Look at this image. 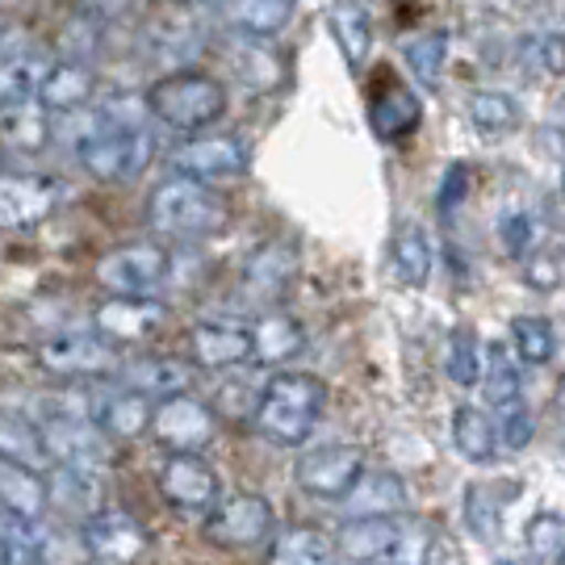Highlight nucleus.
Returning <instances> with one entry per match:
<instances>
[{"label":"nucleus","mask_w":565,"mask_h":565,"mask_svg":"<svg viewBox=\"0 0 565 565\" xmlns=\"http://www.w3.org/2000/svg\"><path fill=\"white\" fill-rule=\"evenodd\" d=\"M327 406V385L310 373H277L260 390V403L252 424L268 445L298 448L310 440V431L319 424Z\"/></svg>","instance_id":"1"},{"label":"nucleus","mask_w":565,"mask_h":565,"mask_svg":"<svg viewBox=\"0 0 565 565\" xmlns=\"http://www.w3.org/2000/svg\"><path fill=\"white\" fill-rule=\"evenodd\" d=\"M226 202L205 181L172 177L151 189L147 198V223L172 239H205L226 226Z\"/></svg>","instance_id":"2"},{"label":"nucleus","mask_w":565,"mask_h":565,"mask_svg":"<svg viewBox=\"0 0 565 565\" xmlns=\"http://www.w3.org/2000/svg\"><path fill=\"white\" fill-rule=\"evenodd\" d=\"M427 545H431V536L424 527L403 524L398 515H356L335 532V548H340L343 562L352 565H424Z\"/></svg>","instance_id":"3"},{"label":"nucleus","mask_w":565,"mask_h":565,"mask_svg":"<svg viewBox=\"0 0 565 565\" xmlns=\"http://www.w3.org/2000/svg\"><path fill=\"white\" fill-rule=\"evenodd\" d=\"M142 97H147L151 118H160L172 130H202L223 118L226 109L223 81H214L205 72H168Z\"/></svg>","instance_id":"4"},{"label":"nucleus","mask_w":565,"mask_h":565,"mask_svg":"<svg viewBox=\"0 0 565 565\" xmlns=\"http://www.w3.org/2000/svg\"><path fill=\"white\" fill-rule=\"evenodd\" d=\"M93 277L114 298H147L168 281V252L160 243H121L97 260Z\"/></svg>","instance_id":"5"},{"label":"nucleus","mask_w":565,"mask_h":565,"mask_svg":"<svg viewBox=\"0 0 565 565\" xmlns=\"http://www.w3.org/2000/svg\"><path fill=\"white\" fill-rule=\"evenodd\" d=\"M34 364L46 377H105L118 364V343H109L105 335H88V331H60L46 335L34 348Z\"/></svg>","instance_id":"6"},{"label":"nucleus","mask_w":565,"mask_h":565,"mask_svg":"<svg viewBox=\"0 0 565 565\" xmlns=\"http://www.w3.org/2000/svg\"><path fill=\"white\" fill-rule=\"evenodd\" d=\"M76 160L97 181L130 184L151 160V139L142 130H93L76 147Z\"/></svg>","instance_id":"7"},{"label":"nucleus","mask_w":565,"mask_h":565,"mask_svg":"<svg viewBox=\"0 0 565 565\" xmlns=\"http://www.w3.org/2000/svg\"><path fill=\"white\" fill-rule=\"evenodd\" d=\"M273 503L264 494H231L205 515V541L218 548H256L264 541H273Z\"/></svg>","instance_id":"8"},{"label":"nucleus","mask_w":565,"mask_h":565,"mask_svg":"<svg viewBox=\"0 0 565 565\" xmlns=\"http://www.w3.org/2000/svg\"><path fill=\"white\" fill-rule=\"evenodd\" d=\"M163 452H205L218 436V415L193 394H177V398H160L156 419L147 431Z\"/></svg>","instance_id":"9"},{"label":"nucleus","mask_w":565,"mask_h":565,"mask_svg":"<svg viewBox=\"0 0 565 565\" xmlns=\"http://www.w3.org/2000/svg\"><path fill=\"white\" fill-rule=\"evenodd\" d=\"M163 503L184 515L214 511L218 507V473L202 461V452H168L156 473Z\"/></svg>","instance_id":"10"},{"label":"nucleus","mask_w":565,"mask_h":565,"mask_svg":"<svg viewBox=\"0 0 565 565\" xmlns=\"http://www.w3.org/2000/svg\"><path fill=\"white\" fill-rule=\"evenodd\" d=\"M294 478L310 499H348L364 478V452L356 445H323L294 465Z\"/></svg>","instance_id":"11"},{"label":"nucleus","mask_w":565,"mask_h":565,"mask_svg":"<svg viewBox=\"0 0 565 565\" xmlns=\"http://www.w3.org/2000/svg\"><path fill=\"white\" fill-rule=\"evenodd\" d=\"M172 172L177 177H193V181H235L247 172V147L231 135H205V139H189L181 142L172 156Z\"/></svg>","instance_id":"12"},{"label":"nucleus","mask_w":565,"mask_h":565,"mask_svg":"<svg viewBox=\"0 0 565 565\" xmlns=\"http://www.w3.org/2000/svg\"><path fill=\"white\" fill-rule=\"evenodd\" d=\"M42 436H46V452L51 461L76 465V469H105L114 448H109V431L97 419H42Z\"/></svg>","instance_id":"13"},{"label":"nucleus","mask_w":565,"mask_h":565,"mask_svg":"<svg viewBox=\"0 0 565 565\" xmlns=\"http://www.w3.org/2000/svg\"><path fill=\"white\" fill-rule=\"evenodd\" d=\"M84 553L102 565H130L142 557L147 548V532H142L126 511H102L81 527Z\"/></svg>","instance_id":"14"},{"label":"nucleus","mask_w":565,"mask_h":565,"mask_svg":"<svg viewBox=\"0 0 565 565\" xmlns=\"http://www.w3.org/2000/svg\"><path fill=\"white\" fill-rule=\"evenodd\" d=\"M60 205V184L34 172H4L0 181V223L4 231H25Z\"/></svg>","instance_id":"15"},{"label":"nucleus","mask_w":565,"mask_h":565,"mask_svg":"<svg viewBox=\"0 0 565 565\" xmlns=\"http://www.w3.org/2000/svg\"><path fill=\"white\" fill-rule=\"evenodd\" d=\"M252 356H256L252 327L214 319V323H198L189 331V361L198 369H235V364L252 361Z\"/></svg>","instance_id":"16"},{"label":"nucleus","mask_w":565,"mask_h":565,"mask_svg":"<svg viewBox=\"0 0 565 565\" xmlns=\"http://www.w3.org/2000/svg\"><path fill=\"white\" fill-rule=\"evenodd\" d=\"M163 323V306L151 298H109L93 310V331L109 343H139Z\"/></svg>","instance_id":"17"},{"label":"nucleus","mask_w":565,"mask_h":565,"mask_svg":"<svg viewBox=\"0 0 565 565\" xmlns=\"http://www.w3.org/2000/svg\"><path fill=\"white\" fill-rule=\"evenodd\" d=\"M424 121V102L419 93L403 81H385L377 88V97L369 105V126L382 142H398L406 135H415Z\"/></svg>","instance_id":"18"},{"label":"nucleus","mask_w":565,"mask_h":565,"mask_svg":"<svg viewBox=\"0 0 565 565\" xmlns=\"http://www.w3.org/2000/svg\"><path fill=\"white\" fill-rule=\"evenodd\" d=\"M118 377L126 390L147 394V398H177V394H189L193 361H184V356H135V361L121 364Z\"/></svg>","instance_id":"19"},{"label":"nucleus","mask_w":565,"mask_h":565,"mask_svg":"<svg viewBox=\"0 0 565 565\" xmlns=\"http://www.w3.org/2000/svg\"><path fill=\"white\" fill-rule=\"evenodd\" d=\"M93 88H97V72L93 63L81 60H63L55 67H46V76L39 84V105L51 109V114H76L84 105L93 102Z\"/></svg>","instance_id":"20"},{"label":"nucleus","mask_w":565,"mask_h":565,"mask_svg":"<svg viewBox=\"0 0 565 565\" xmlns=\"http://www.w3.org/2000/svg\"><path fill=\"white\" fill-rule=\"evenodd\" d=\"M0 499H4V511H18L25 520H42L46 507L55 503L51 494V478H42L39 465L25 461H0Z\"/></svg>","instance_id":"21"},{"label":"nucleus","mask_w":565,"mask_h":565,"mask_svg":"<svg viewBox=\"0 0 565 565\" xmlns=\"http://www.w3.org/2000/svg\"><path fill=\"white\" fill-rule=\"evenodd\" d=\"M327 30L340 46L343 63L352 72H361L369 51H373V18H369L364 0H331L327 4Z\"/></svg>","instance_id":"22"},{"label":"nucleus","mask_w":565,"mask_h":565,"mask_svg":"<svg viewBox=\"0 0 565 565\" xmlns=\"http://www.w3.org/2000/svg\"><path fill=\"white\" fill-rule=\"evenodd\" d=\"M340 548L319 527L294 524L268 541V565H335Z\"/></svg>","instance_id":"23"},{"label":"nucleus","mask_w":565,"mask_h":565,"mask_svg":"<svg viewBox=\"0 0 565 565\" xmlns=\"http://www.w3.org/2000/svg\"><path fill=\"white\" fill-rule=\"evenodd\" d=\"M298 0H223V18L247 39H273L294 21Z\"/></svg>","instance_id":"24"},{"label":"nucleus","mask_w":565,"mask_h":565,"mask_svg":"<svg viewBox=\"0 0 565 565\" xmlns=\"http://www.w3.org/2000/svg\"><path fill=\"white\" fill-rule=\"evenodd\" d=\"M252 335H256V361L260 364H289L294 356H302L306 348V331L298 319H289L281 310H273V315H260L256 323H252Z\"/></svg>","instance_id":"25"},{"label":"nucleus","mask_w":565,"mask_h":565,"mask_svg":"<svg viewBox=\"0 0 565 565\" xmlns=\"http://www.w3.org/2000/svg\"><path fill=\"white\" fill-rule=\"evenodd\" d=\"M231 67H235V76H239L243 88H252V93H273V88H281V81H285V60L273 46H264V39L239 42V46L231 51Z\"/></svg>","instance_id":"26"},{"label":"nucleus","mask_w":565,"mask_h":565,"mask_svg":"<svg viewBox=\"0 0 565 565\" xmlns=\"http://www.w3.org/2000/svg\"><path fill=\"white\" fill-rule=\"evenodd\" d=\"M151 419H156V411L147 406V394H135V390L105 394L102 406H97V424H102L114 440H135L142 431H151Z\"/></svg>","instance_id":"27"},{"label":"nucleus","mask_w":565,"mask_h":565,"mask_svg":"<svg viewBox=\"0 0 565 565\" xmlns=\"http://www.w3.org/2000/svg\"><path fill=\"white\" fill-rule=\"evenodd\" d=\"M343 503L352 507V520L356 515H398L406 507V486L398 473H364L356 490L343 499Z\"/></svg>","instance_id":"28"},{"label":"nucleus","mask_w":565,"mask_h":565,"mask_svg":"<svg viewBox=\"0 0 565 565\" xmlns=\"http://www.w3.org/2000/svg\"><path fill=\"white\" fill-rule=\"evenodd\" d=\"M465 114L473 121V130L486 135V139H503V135H511V130L520 126V105H515L511 93H499V88H478V93H469Z\"/></svg>","instance_id":"29"},{"label":"nucleus","mask_w":565,"mask_h":565,"mask_svg":"<svg viewBox=\"0 0 565 565\" xmlns=\"http://www.w3.org/2000/svg\"><path fill=\"white\" fill-rule=\"evenodd\" d=\"M390 260H394V277L406 289H424L431 281V239H427L419 226H403L394 243H390Z\"/></svg>","instance_id":"30"},{"label":"nucleus","mask_w":565,"mask_h":565,"mask_svg":"<svg viewBox=\"0 0 565 565\" xmlns=\"http://www.w3.org/2000/svg\"><path fill=\"white\" fill-rule=\"evenodd\" d=\"M102 469H76V465H63L60 473H55V482H51V494H55V503L63 511H72V515H84V520H93V515H102L97 507H102V478H97Z\"/></svg>","instance_id":"31"},{"label":"nucleus","mask_w":565,"mask_h":565,"mask_svg":"<svg viewBox=\"0 0 565 565\" xmlns=\"http://www.w3.org/2000/svg\"><path fill=\"white\" fill-rule=\"evenodd\" d=\"M289 277H294V252L285 243H268L243 268V289L256 298H273V294H281Z\"/></svg>","instance_id":"32"},{"label":"nucleus","mask_w":565,"mask_h":565,"mask_svg":"<svg viewBox=\"0 0 565 565\" xmlns=\"http://www.w3.org/2000/svg\"><path fill=\"white\" fill-rule=\"evenodd\" d=\"M445 60H448V34L445 30H427L415 39L403 42V63L411 67V76L424 84L427 93H436L445 81Z\"/></svg>","instance_id":"33"},{"label":"nucleus","mask_w":565,"mask_h":565,"mask_svg":"<svg viewBox=\"0 0 565 565\" xmlns=\"http://www.w3.org/2000/svg\"><path fill=\"white\" fill-rule=\"evenodd\" d=\"M452 445L465 461H490L494 448H499V427L486 419L478 406H461L452 411Z\"/></svg>","instance_id":"34"},{"label":"nucleus","mask_w":565,"mask_h":565,"mask_svg":"<svg viewBox=\"0 0 565 565\" xmlns=\"http://www.w3.org/2000/svg\"><path fill=\"white\" fill-rule=\"evenodd\" d=\"M482 385H486V403H490V411H503V406H511V403H524L520 369H515V361H511V352H507L503 343H490Z\"/></svg>","instance_id":"35"},{"label":"nucleus","mask_w":565,"mask_h":565,"mask_svg":"<svg viewBox=\"0 0 565 565\" xmlns=\"http://www.w3.org/2000/svg\"><path fill=\"white\" fill-rule=\"evenodd\" d=\"M51 139V109H42V105H9L4 109V142L13 147V151H25V156H34L42 151Z\"/></svg>","instance_id":"36"},{"label":"nucleus","mask_w":565,"mask_h":565,"mask_svg":"<svg viewBox=\"0 0 565 565\" xmlns=\"http://www.w3.org/2000/svg\"><path fill=\"white\" fill-rule=\"evenodd\" d=\"M445 373H448V382L461 385V390H469V385L482 382L486 356H482V348H478V335H473L469 327H457V331L448 335Z\"/></svg>","instance_id":"37"},{"label":"nucleus","mask_w":565,"mask_h":565,"mask_svg":"<svg viewBox=\"0 0 565 565\" xmlns=\"http://www.w3.org/2000/svg\"><path fill=\"white\" fill-rule=\"evenodd\" d=\"M465 527L482 541V545H494L503 536V503L490 494V486L469 482L465 486Z\"/></svg>","instance_id":"38"},{"label":"nucleus","mask_w":565,"mask_h":565,"mask_svg":"<svg viewBox=\"0 0 565 565\" xmlns=\"http://www.w3.org/2000/svg\"><path fill=\"white\" fill-rule=\"evenodd\" d=\"M511 340H515V352L524 364H548L553 352H557V331L548 319L541 315H520L511 319Z\"/></svg>","instance_id":"39"},{"label":"nucleus","mask_w":565,"mask_h":565,"mask_svg":"<svg viewBox=\"0 0 565 565\" xmlns=\"http://www.w3.org/2000/svg\"><path fill=\"white\" fill-rule=\"evenodd\" d=\"M34 520H25L18 511H4V536H0V562L4 565H42V536L34 532Z\"/></svg>","instance_id":"40"},{"label":"nucleus","mask_w":565,"mask_h":565,"mask_svg":"<svg viewBox=\"0 0 565 565\" xmlns=\"http://www.w3.org/2000/svg\"><path fill=\"white\" fill-rule=\"evenodd\" d=\"M4 436H0V448H4V457L9 461H25V465H39L42 457H51L46 452V436H42V427H34L30 419H18L13 411H4V427H0Z\"/></svg>","instance_id":"41"},{"label":"nucleus","mask_w":565,"mask_h":565,"mask_svg":"<svg viewBox=\"0 0 565 565\" xmlns=\"http://www.w3.org/2000/svg\"><path fill=\"white\" fill-rule=\"evenodd\" d=\"M499 243H503V252L511 260L524 264L536 252V223L527 218L524 210H511V214L499 218Z\"/></svg>","instance_id":"42"},{"label":"nucleus","mask_w":565,"mask_h":565,"mask_svg":"<svg viewBox=\"0 0 565 565\" xmlns=\"http://www.w3.org/2000/svg\"><path fill=\"white\" fill-rule=\"evenodd\" d=\"M524 60L541 76H565V39L562 34H532L524 42Z\"/></svg>","instance_id":"43"},{"label":"nucleus","mask_w":565,"mask_h":565,"mask_svg":"<svg viewBox=\"0 0 565 565\" xmlns=\"http://www.w3.org/2000/svg\"><path fill=\"white\" fill-rule=\"evenodd\" d=\"M494 427H499V436H503V445L511 452L532 445V415H527L524 403H511L503 411H494Z\"/></svg>","instance_id":"44"},{"label":"nucleus","mask_w":565,"mask_h":565,"mask_svg":"<svg viewBox=\"0 0 565 565\" xmlns=\"http://www.w3.org/2000/svg\"><path fill=\"white\" fill-rule=\"evenodd\" d=\"M469 184H473V172H469V163L457 160L445 168V181H440V193H436V202H440V214H452L457 205L465 202V193H469Z\"/></svg>","instance_id":"45"},{"label":"nucleus","mask_w":565,"mask_h":565,"mask_svg":"<svg viewBox=\"0 0 565 565\" xmlns=\"http://www.w3.org/2000/svg\"><path fill=\"white\" fill-rule=\"evenodd\" d=\"M562 532H565V524L557 515H536V520L527 524V545H532V553H557Z\"/></svg>","instance_id":"46"},{"label":"nucleus","mask_w":565,"mask_h":565,"mask_svg":"<svg viewBox=\"0 0 565 565\" xmlns=\"http://www.w3.org/2000/svg\"><path fill=\"white\" fill-rule=\"evenodd\" d=\"M139 9V0H76V13H84V18L93 21H121L130 18Z\"/></svg>","instance_id":"47"},{"label":"nucleus","mask_w":565,"mask_h":565,"mask_svg":"<svg viewBox=\"0 0 565 565\" xmlns=\"http://www.w3.org/2000/svg\"><path fill=\"white\" fill-rule=\"evenodd\" d=\"M524 281L536 285V289H553V285L562 281V264L553 260V256H527Z\"/></svg>","instance_id":"48"},{"label":"nucleus","mask_w":565,"mask_h":565,"mask_svg":"<svg viewBox=\"0 0 565 565\" xmlns=\"http://www.w3.org/2000/svg\"><path fill=\"white\" fill-rule=\"evenodd\" d=\"M557 411H562V415H565V382L557 385Z\"/></svg>","instance_id":"49"},{"label":"nucleus","mask_w":565,"mask_h":565,"mask_svg":"<svg viewBox=\"0 0 565 565\" xmlns=\"http://www.w3.org/2000/svg\"><path fill=\"white\" fill-rule=\"evenodd\" d=\"M562 198H565V168H562Z\"/></svg>","instance_id":"50"},{"label":"nucleus","mask_w":565,"mask_h":565,"mask_svg":"<svg viewBox=\"0 0 565 565\" xmlns=\"http://www.w3.org/2000/svg\"><path fill=\"white\" fill-rule=\"evenodd\" d=\"M557 565H565V553H557Z\"/></svg>","instance_id":"51"},{"label":"nucleus","mask_w":565,"mask_h":565,"mask_svg":"<svg viewBox=\"0 0 565 565\" xmlns=\"http://www.w3.org/2000/svg\"><path fill=\"white\" fill-rule=\"evenodd\" d=\"M499 565H520V562H499Z\"/></svg>","instance_id":"52"},{"label":"nucleus","mask_w":565,"mask_h":565,"mask_svg":"<svg viewBox=\"0 0 565 565\" xmlns=\"http://www.w3.org/2000/svg\"><path fill=\"white\" fill-rule=\"evenodd\" d=\"M369 565H390V562H369Z\"/></svg>","instance_id":"53"},{"label":"nucleus","mask_w":565,"mask_h":565,"mask_svg":"<svg viewBox=\"0 0 565 565\" xmlns=\"http://www.w3.org/2000/svg\"><path fill=\"white\" fill-rule=\"evenodd\" d=\"M562 457H565V440H562Z\"/></svg>","instance_id":"54"}]
</instances>
